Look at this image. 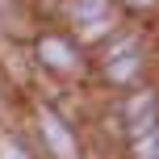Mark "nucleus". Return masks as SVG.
Wrapping results in <instances>:
<instances>
[{"label": "nucleus", "mask_w": 159, "mask_h": 159, "mask_svg": "<svg viewBox=\"0 0 159 159\" xmlns=\"http://www.w3.org/2000/svg\"><path fill=\"white\" fill-rule=\"evenodd\" d=\"M42 59L55 63V67H67V63H71V50H67L59 38H46V42H42Z\"/></svg>", "instance_id": "nucleus-2"}, {"label": "nucleus", "mask_w": 159, "mask_h": 159, "mask_svg": "<svg viewBox=\"0 0 159 159\" xmlns=\"http://www.w3.org/2000/svg\"><path fill=\"white\" fill-rule=\"evenodd\" d=\"M130 4H151V0H130Z\"/></svg>", "instance_id": "nucleus-5"}, {"label": "nucleus", "mask_w": 159, "mask_h": 159, "mask_svg": "<svg viewBox=\"0 0 159 159\" xmlns=\"http://www.w3.org/2000/svg\"><path fill=\"white\" fill-rule=\"evenodd\" d=\"M42 130H46L50 147H55L63 159H75V143H71V134L63 130V121H59V117H50V113H46V117H42Z\"/></svg>", "instance_id": "nucleus-1"}, {"label": "nucleus", "mask_w": 159, "mask_h": 159, "mask_svg": "<svg viewBox=\"0 0 159 159\" xmlns=\"http://www.w3.org/2000/svg\"><path fill=\"white\" fill-rule=\"evenodd\" d=\"M130 71H134V55H130V50H121V59H117V67H113V80H126Z\"/></svg>", "instance_id": "nucleus-3"}, {"label": "nucleus", "mask_w": 159, "mask_h": 159, "mask_svg": "<svg viewBox=\"0 0 159 159\" xmlns=\"http://www.w3.org/2000/svg\"><path fill=\"white\" fill-rule=\"evenodd\" d=\"M0 159H30V155H25L21 147H8V143H4V147H0Z\"/></svg>", "instance_id": "nucleus-4"}]
</instances>
